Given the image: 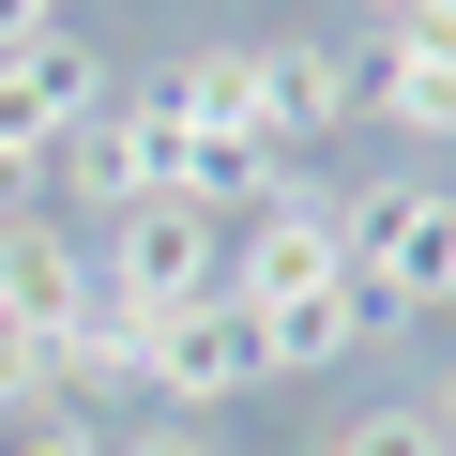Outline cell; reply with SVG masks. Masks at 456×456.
I'll return each mask as SVG.
<instances>
[{
    "mask_svg": "<svg viewBox=\"0 0 456 456\" xmlns=\"http://www.w3.org/2000/svg\"><path fill=\"white\" fill-rule=\"evenodd\" d=\"M335 244H350L365 320H441V305H456V198H441V183H365V198H335Z\"/></svg>",
    "mask_w": 456,
    "mask_h": 456,
    "instance_id": "obj_1",
    "label": "cell"
},
{
    "mask_svg": "<svg viewBox=\"0 0 456 456\" xmlns=\"http://www.w3.org/2000/svg\"><path fill=\"white\" fill-rule=\"evenodd\" d=\"M92 274H107V305H137V320L213 305V289H228V228H213L198 198H137V213L92 228Z\"/></svg>",
    "mask_w": 456,
    "mask_h": 456,
    "instance_id": "obj_2",
    "label": "cell"
},
{
    "mask_svg": "<svg viewBox=\"0 0 456 456\" xmlns=\"http://www.w3.org/2000/svg\"><path fill=\"white\" fill-rule=\"evenodd\" d=\"M259 380H274V365H259V320L228 305V289H213V305H167V320H152V411L213 426L228 395H259Z\"/></svg>",
    "mask_w": 456,
    "mask_h": 456,
    "instance_id": "obj_3",
    "label": "cell"
},
{
    "mask_svg": "<svg viewBox=\"0 0 456 456\" xmlns=\"http://www.w3.org/2000/svg\"><path fill=\"white\" fill-rule=\"evenodd\" d=\"M92 244H77V213H16L0 228V335H31V350H77V320H92Z\"/></svg>",
    "mask_w": 456,
    "mask_h": 456,
    "instance_id": "obj_4",
    "label": "cell"
},
{
    "mask_svg": "<svg viewBox=\"0 0 456 456\" xmlns=\"http://www.w3.org/2000/svg\"><path fill=\"white\" fill-rule=\"evenodd\" d=\"M107 107V61H92V31H46V46H16L0 61V167H46L77 122Z\"/></svg>",
    "mask_w": 456,
    "mask_h": 456,
    "instance_id": "obj_5",
    "label": "cell"
},
{
    "mask_svg": "<svg viewBox=\"0 0 456 456\" xmlns=\"http://www.w3.org/2000/svg\"><path fill=\"white\" fill-rule=\"evenodd\" d=\"M350 107H365V77H350L335 46H305V31H259V122H274V152H320Z\"/></svg>",
    "mask_w": 456,
    "mask_h": 456,
    "instance_id": "obj_6",
    "label": "cell"
},
{
    "mask_svg": "<svg viewBox=\"0 0 456 456\" xmlns=\"http://www.w3.org/2000/svg\"><path fill=\"white\" fill-rule=\"evenodd\" d=\"M365 107L395 122V137H456V16H426V31H380V61H365Z\"/></svg>",
    "mask_w": 456,
    "mask_h": 456,
    "instance_id": "obj_7",
    "label": "cell"
},
{
    "mask_svg": "<svg viewBox=\"0 0 456 456\" xmlns=\"http://www.w3.org/2000/svg\"><path fill=\"white\" fill-rule=\"evenodd\" d=\"M380 320H365V289H320V305H289V320H259V365L274 380H305V365H350Z\"/></svg>",
    "mask_w": 456,
    "mask_h": 456,
    "instance_id": "obj_8",
    "label": "cell"
},
{
    "mask_svg": "<svg viewBox=\"0 0 456 456\" xmlns=\"http://www.w3.org/2000/svg\"><path fill=\"white\" fill-rule=\"evenodd\" d=\"M335 456H441V426H426V395H380V411L335 426Z\"/></svg>",
    "mask_w": 456,
    "mask_h": 456,
    "instance_id": "obj_9",
    "label": "cell"
},
{
    "mask_svg": "<svg viewBox=\"0 0 456 456\" xmlns=\"http://www.w3.org/2000/svg\"><path fill=\"white\" fill-rule=\"evenodd\" d=\"M107 456H213V426H183V411H152V426H122Z\"/></svg>",
    "mask_w": 456,
    "mask_h": 456,
    "instance_id": "obj_10",
    "label": "cell"
},
{
    "mask_svg": "<svg viewBox=\"0 0 456 456\" xmlns=\"http://www.w3.org/2000/svg\"><path fill=\"white\" fill-rule=\"evenodd\" d=\"M16 456H107V441H92V411H46V426H16Z\"/></svg>",
    "mask_w": 456,
    "mask_h": 456,
    "instance_id": "obj_11",
    "label": "cell"
},
{
    "mask_svg": "<svg viewBox=\"0 0 456 456\" xmlns=\"http://www.w3.org/2000/svg\"><path fill=\"white\" fill-rule=\"evenodd\" d=\"M365 16H380V31H426V16H456V0H365Z\"/></svg>",
    "mask_w": 456,
    "mask_h": 456,
    "instance_id": "obj_12",
    "label": "cell"
},
{
    "mask_svg": "<svg viewBox=\"0 0 456 456\" xmlns=\"http://www.w3.org/2000/svg\"><path fill=\"white\" fill-rule=\"evenodd\" d=\"M426 426H441V456H456V380H441V395H426Z\"/></svg>",
    "mask_w": 456,
    "mask_h": 456,
    "instance_id": "obj_13",
    "label": "cell"
}]
</instances>
